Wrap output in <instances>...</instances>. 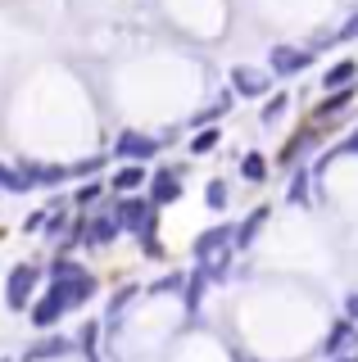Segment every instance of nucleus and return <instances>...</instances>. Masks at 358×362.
I'll return each mask as SVG.
<instances>
[{
    "label": "nucleus",
    "mask_w": 358,
    "mask_h": 362,
    "mask_svg": "<svg viewBox=\"0 0 358 362\" xmlns=\"http://www.w3.org/2000/svg\"><path fill=\"white\" fill-rule=\"evenodd\" d=\"M114 213H118L122 231L141 235V245H145V240L154 245V226H159V209H154L150 199H137V195H122V199L114 204ZM154 249H159V245H154Z\"/></svg>",
    "instance_id": "nucleus-1"
},
{
    "label": "nucleus",
    "mask_w": 358,
    "mask_h": 362,
    "mask_svg": "<svg viewBox=\"0 0 358 362\" xmlns=\"http://www.w3.org/2000/svg\"><path fill=\"white\" fill-rule=\"evenodd\" d=\"M191 254L200 258V263H222V258H231V254H236V226L222 222V226L200 231L195 245H191Z\"/></svg>",
    "instance_id": "nucleus-2"
},
{
    "label": "nucleus",
    "mask_w": 358,
    "mask_h": 362,
    "mask_svg": "<svg viewBox=\"0 0 358 362\" xmlns=\"http://www.w3.org/2000/svg\"><path fill=\"white\" fill-rule=\"evenodd\" d=\"M37 286H41V267L37 263H18L9 272V281H5V303L14 313L32 308V303H37Z\"/></svg>",
    "instance_id": "nucleus-3"
},
{
    "label": "nucleus",
    "mask_w": 358,
    "mask_h": 362,
    "mask_svg": "<svg viewBox=\"0 0 358 362\" xmlns=\"http://www.w3.org/2000/svg\"><path fill=\"white\" fill-rule=\"evenodd\" d=\"M159 145H163L159 136L127 127V132H118V141H114V154L122 158V163H150V158L159 154Z\"/></svg>",
    "instance_id": "nucleus-4"
},
{
    "label": "nucleus",
    "mask_w": 358,
    "mask_h": 362,
    "mask_svg": "<svg viewBox=\"0 0 358 362\" xmlns=\"http://www.w3.org/2000/svg\"><path fill=\"white\" fill-rule=\"evenodd\" d=\"M308 64H313L308 45H272V54H267V73L272 77H295V73H304Z\"/></svg>",
    "instance_id": "nucleus-5"
},
{
    "label": "nucleus",
    "mask_w": 358,
    "mask_h": 362,
    "mask_svg": "<svg viewBox=\"0 0 358 362\" xmlns=\"http://www.w3.org/2000/svg\"><path fill=\"white\" fill-rule=\"evenodd\" d=\"M231 90L245 100H259L272 90V73H263V68H250V64H236L231 68Z\"/></svg>",
    "instance_id": "nucleus-6"
},
{
    "label": "nucleus",
    "mask_w": 358,
    "mask_h": 362,
    "mask_svg": "<svg viewBox=\"0 0 358 362\" xmlns=\"http://www.w3.org/2000/svg\"><path fill=\"white\" fill-rule=\"evenodd\" d=\"M77 354V339L73 335H46L23 354V362H54V358H73Z\"/></svg>",
    "instance_id": "nucleus-7"
},
{
    "label": "nucleus",
    "mask_w": 358,
    "mask_h": 362,
    "mask_svg": "<svg viewBox=\"0 0 358 362\" xmlns=\"http://www.w3.org/2000/svg\"><path fill=\"white\" fill-rule=\"evenodd\" d=\"M182 199V173L177 168H159V173L150 177V204L154 209H163V204Z\"/></svg>",
    "instance_id": "nucleus-8"
},
{
    "label": "nucleus",
    "mask_w": 358,
    "mask_h": 362,
    "mask_svg": "<svg viewBox=\"0 0 358 362\" xmlns=\"http://www.w3.org/2000/svg\"><path fill=\"white\" fill-rule=\"evenodd\" d=\"M64 313H69V308H64V303L54 299L50 290L28 308V317H32V326H37V331H50V326H59V322H64Z\"/></svg>",
    "instance_id": "nucleus-9"
},
{
    "label": "nucleus",
    "mask_w": 358,
    "mask_h": 362,
    "mask_svg": "<svg viewBox=\"0 0 358 362\" xmlns=\"http://www.w3.org/2000/svg\"><path fill=\"white\" fill-rule=\"evenodd\" d=\"M18 173L28 177V186H59V181H69V168L64 163H37V158H28Z\"/></svg>",
    "instance_id": "nucleus-10"
},
{
    "label": "nucleus",
    "mask_w": 358,
    "mask_h": 362,
    "mask_svg": "<svg viewBox=\"0 0 358 362\" xmlns=\"http://www.w3.org/2000/svg\"><path fill=\"white\" fill-rule=\"evenodd\" d=\"M91 231H86V245H114L118 240V231H122V222H118V213L114 209H105V213H96L91 222Z\"/></svg>",
    "instance_id": "nucleus-11"
},
{
    "label": "nucleus",
    "mask_w": 358,
    "mask_h": 362,
    "mask_svg": "<svg viewBox=\"0 0 358 362\" xmlns=\"http://www.w3.org/2000/svg\"><path fill=\"white\" fill-rule=\"evenodd\" d=\"M145 163H122L114 177H109V190H118V195H132V190H141L145 186Z\"/></svg>",
    "instance_id": "nucleus-12"
},
{
    "label": "nucleus",
    "mask_w": 358,
    "mask_h": 362,
    "mask_svg": "<svg viewBox=\"0 0 358 362\" xmlns=\"http://www.w3.org/2000/svg\"><path fill=\"white\" fill-rule=\"evenodd\" d=\"M354 77H358V64L354 59H340V64H331L327 73H322V90H327V95H331V90H350Z\"/></svg>",
    "instance_id": "nucleus-13"
},
{
    "label": "nucleus",
    "mask_w": 358,
    "mask_h": 362,
    "mask_svg": "<svg viewBox=\"0 0 358 362\" xmlns=\"http://www.w3.org/2000/svg\"><path fill=\"white\" fill-rule=\"evenodd\" d=\"M267 213H272V209H267V204H259V209H254V213H250L245 222H236V249H250V240H254V235L263 231Z\"/></svg>",
    "instance_id": "nucleus-14"
},
{
    "label": "nucleus",
    "mask_w": 358,
    "mask_h": 362,
    "mask_svg": "<svg viewBox=\"0 0 358 362\" xmlns=\"http://www.w3.org/2000/svg\"><path fill=\"white\" fill-rule=\"evenodd\" d=\"M354 335H358V322H350V317H340V322H335L331 331H327V344H322V349H327V354H340V349L350 344Z\"/></svg>",
    "instance_id": "nucleus-15"
},
{
    "label": "nucleus",
    "mask_w": 358,
    "mask_h": 362,
    "mask_svg": "<svg viewBox=\"0 0 358 362\" xmlns=\"http://www.w3.org/2000/svg\"><path fill=\"white\" fill-rule=\"evenodd\" d=\"M0 190H9V195H23V190H32V186H28V177L18 173V168L0 163Z\"/></svg>",
    "instance_id": "nucleus-16"
},
{
    "label": "nucleus",
    "mask_w": 358,
    "mask_h": 362,
    "mask_svg": "<svg viewBox=\"0 0 358 362\" xmlns=\"http://www.w3.org/2000/svg\"><path fill=\"white\" fill-rule=\"evenodd\" d=\"M241 177L245 181H267V158L263 154H245L241 158Z\"/></svg>",
    "instance_id": "nucleus-17"
},
{
    "label": "nucleus",
    "mask_w": 358,
    "mask_h": 362,
    "mask_svg": "<svg viewBox=\"0 0 358 362\" xmlns=\"http://www.w3.org/2000/svg\"><path fill=\"white\" fill-rule=\"evenodd\" d=\"M218 141H222V132H218V127H200V132H195V141H191V154H209V150H218Z\"/></svg>",
    "instance_id": "nucleus-18"
},
{
    "label": "nucleus",
    "mask_w": 358,
    "mask_h": 362,
    "mask_svg": "<svg viewBox=\"0 0 358 362\" xmlns=\"http://www.w3.org/2000/svg\"><path fill=\"white\" fill-rule=\"evenodd\" d=\"M204 204H209V209H214V213H222V209H227V181H209V186H204Z\"/></svg>",
    "instance_id": "nucleus-19"
},
{
    "label": "nucleus",
    "mask_w": 358,
    "mask_h": 362,
    "mask_svg": "<svg viewBox=\"0 0 358 362\" xmlns=\"http://www.w3.org/2000/svg\"><path fill=\"white\" fill-rule=\"evenodd\" d=\"M290 109V95L286 90H277V95H267V105H263V122H277L282 113Z\"/></svg>",
    "instance_id": "nucleus-20"
},
{
    "label": "nucleus",
    "mask_w": 358,
    "mask_h": 362,
    "mask_svg": "<svg viewBox=\"0 0 358 362\" xmlns=\"http://www.w3.org/2000/svg\"><path fill=\"white\" fill-rule=\"evenodd\" d=\"M308 181H313V173H308V168H299V173H295V181H290V190H286V199L304 204V199H308Z\"/></svg>",
    "instance_id": "nucleus-21"
},
{
    "label": "nucleus",
    "mask_w": 358,
    "mask_h": 362,
    "mask_svg": "<svg viewBox=\"0 0 358 362\" xmlns=\"http://www.w3.org/2000/svg\"><path fill=\"white\" fill-rule=\"evenodd\" d=\"M354 100V90H331L327 100H322V109H318V118H327V113H340L345 105Z\"/></svg>",
    "instance_id": "nucleus-22"
},
{
    "label": "nucleus",
    "mask_w": 358,
    "mask_h": 362,
    "mask_svg": "<svg viewBox=\"0 0 358 362\" xmlns=\"http://www.w3.org/2000/svg\"><path fill=\"white\" fill-rule=\"evenodd\" d=\"M105 168V154H91V158H82V163H69V177H91Z\"/></svg>",
    "instance_id": "nucleus-23"
},
{
    "label": "nucleus",
    "mask_w": 358,
    "mask_h": 362,
    "mask_svg": "<svg viewBox=\"0 0 358 362\" xmlns=\"http://www.w3.org/2000/svg\"><path fill=\"white\" fill-rule=\"evenodd\" d=\"M168 290H186V276H182V272H168L163 281H154V286H150V294H168Z\"/></svg>",
    "instance_id": "nucleus-24"
},
{
    "label": "nucleus",
    "mask_w": 358,
    "mask_h": 362,
    "mask_svg": "<svg viewBox=\"0 0 358 362\" xmlns=\"http://www.w3.org/2000/svg\"><path fill=\"white\" fill-rule=\"evenodd\" d=\"M132 299H137V290H132V286H127V290H118V294H114V303H109V317H105V322H114V317L127 308Z\"/></svg>",
    "instance_id": "nucleus-25"
},
{
    "label": "nucleus",
    "mask_w": 358,
    "mask_h": 362,
    "mask_svg": "<svg viewBox=\"0 0 358 362\" xmlns=\"http://www.w3.org/2000/svg\"><path fill=\"white\" fill-rule=\"evenodd\" d=\"M100 190H105L100 181H86V186L77 190V199H73V204H77V209H86V204H96V199H100Z\"/></svg>",
    "instance_id": "nucleus-26"
},
{
    "label": "nucleus",
    "mask_w": 358,
    "mask_h": 362,
    "mask_svg": "<svg viewBox=\"0 0 358 362\" xmlns=\"http://www.w3.org/2000/svg\"><path fill=\"white\" fill-rule=\"evenodd\" d=\"M335 37H340V41H354V37H358V9H354L350 18H345V28L335 32Z\"/></svg>",
    "instance_id": "nucleus-27"
},
{
    "label": "nucleus",
    "mask_w": 358,
    "mask_h": 362,
    "mask_svg": "<svg viewBox=\"0 0 358 362\" xmlns=\"http://www.w3.org/2000/svg\"><path fill=\"white\" fill-rule=\"evenodd\" d=\"M50 218H46V209H37V213H28V222H23V231H41Z\"/></svg>",
    "instance_id": "nucleus-28"
},
{
    "label": "nucleus",
    "mask_w": 358,
    "mask_h": 362,
    "mask_svg": "<svg viewBox=\"0 0 358 362\" xmlns=\"http://www.w3.org/2000/svg\"><path fill=\"white\" fill-rule=\"evenodd\" d=\"M345 317H350V322H358V290L345 299Z\"/></svg>",
    "instance_id": "nucleus-29"
},
{
    "label": "nucleus",
    "mask_w": 358,
    "mask_h": 362,
    "mask_svg": "<svg viewBox=\"0 0 358 362\" xmlns=\"http://www.w3.org/2000/svg\"><path fill=\"white\" fill-rule=\"evenodd\" d=\"M340 362H358V354H354V358H340Z\"/></svg>",
    "instance_id": "nucleus-30"
}]
</instances>
